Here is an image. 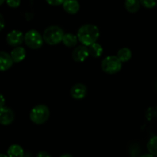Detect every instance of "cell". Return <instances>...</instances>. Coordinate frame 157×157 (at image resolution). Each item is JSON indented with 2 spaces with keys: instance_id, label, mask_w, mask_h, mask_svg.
<instances>
[{
  "instance_id": "6da1fadb",
  "label": "cell",
  "mask_w": 157,
  "mask_h": 157,
  "mask_svg": "<svg viewBox=\"0 0 157 157\" xmlns=\"http://www.w3.org/2000/svg\"><path fill=\"white\" fill-rule=\"evenodd\" d=\"M77 36L78 41L86 46H90V44L97 42L100 36V31L98 26L92 24H85L81 26L78 29Z\"/></svg>"
},
{
  "instance_id": "7a4b0ae2",
  "label": "cell",
  "mask_w": 157,
  "mask_h": 157,
  "mask_svg": "<svg viewBox=\"0 0 157 157\" xmlns=\"http://www.w3.org/2000/svg\"><path fill=\"white\" fill-rule=\"evenodd\" d=\"M64 32L61 27L52 25L46 28L43 32L44 41L50 45H55L62 41Z\"/></svg>"
},
{
  "instance_id": "3957f363",
  "label": "cell",
  "mask_w": 157,
  "mask_h": 157,
  "mask_svg": "<svg viewBox=\"0 0 157 157\" xmlns=\"http://www.w3.org/2000/svg\"><path fill=\"white\" fill-rule=\"evenodd\" d=\"M50 117L49 108L44 104H38L30 111L29 117L31 121L36 125H41L48 120Z\"/></svg>"
},
{
  "instance_id": "277c9868",
  "label": "cell",
  "mask_w": 157,
  "mask_h": 157,
  "mask_svg": "<svg viewBox=\"0 0 157 157\" xmlns=\"http://www.w3.org/2000/svg\"><path fill=\"white\" fill-rule=\"evenodd\" d=\"M101 69L108 75H114L119 72L122 68V62L117 55L107 56L101 61Z\"/></svg>"
},
{
  "instance_id": "5b68a950",
  "label": "cell",
  "mask_w": 157,
  "mask_h": 157,
  "mask_svg": "<svg viewBox=\"0 0 157 157\" xmlns=\"http://www.w3.org/2000/svg\"><path fill=\"white\" fill-rule=\"evenodd\" d=\"M24 42L29 48L37 50L42 47L44 38L39 32L35 29H32L25 34Z\"/></svg>"
},
{
  "instance_id": "8992f818",
  "label": "cell",
  "mask_w": 157,
  "mask_h": 157,
  "mask_svg": "<svg viewBox=\"0 0 157 157\" xmlns=\"http://www.w3.org/2000/svg\"><path fill=\"white\" fill-rule=\"evenodd\" d=\"M25 35L19 30H12L6 36V42L12 47L20 46L24 41Z\"/></svg>"
},
{
  "instance_id": "52a82bcc",
  "label": "cell",
  "mask_w": 157,
  "mask_h": 157,
  "mask_svg": "<svg viewBox=\"0 0 157 157\" xmlns=\"http://www.w3.org/2000/svg\"><path fill=\"white\" fill-rule=\"evenodd\" d=\"M89 55L90 54H89L88 47L84 44L77 46L72 52V58L76 62H83L88 58Z\"/></svg>"
},
{
  "instance_id": "ba28073f",
  "label": "cell",
  "mask_w": 157,
  "mask_h": 157,
  "mask_svg": "<svg viewBox=\"0 0 157 157\" xmlns=\"http://www.w3.org/2000/svg\"><path fill=\"white\" fill-rule=\"evenodd\" d=\"M15 120V113L13 110L8 107H2L0 108V124L8 126L12 124Z\"/></svg>"
},
{
  "instance_id": "9c48e42d",
  "label": "cell",
  "mask_w": 157,
  "mask_h": 157,
  "mask_svg": "<svg viewBox=\"0 0 157 157\" xmlns=\"http://www.w3.org/2000/svg\"><path fill=\"white\" fill-rule=\"evenodd\" d=\"M87 88L86 85L81 83H78V84H75L72 86L71 88L70 94L71 96L76 100H81L84 98L87 95Z\"/></svg>"
},
{
  "instance_id": "30bf717a",
  "label": "cell",
  "mask_w": 157,
  "mask_h": 157,
  "mask_svg": "<svg viewBox=\"0 0 157 157\" xmlns=\"http://www.w3.org/2000/svg\"><path fill=\"white\" fill-rule=\"evenodd\" d=\"M13 63L10 54L0 51V71H6L10 69Z\"/></svg>"
},
{
  "instance_id": "8fae6325",
  "label": "cell",
  "mask_w": 157,
  "mask_h": 157,
  "mask_svg": "<svg viewBox=\"0 0 157 157\" xmlns=\"http://www.w3.org/2000/svg\"><path fill=\"white\" fill-rule=\"evenodd\" d=\"M62 6L64 10L70 15H75L79 12L80 4L78 0H65Z\"/></svg>"
},
{
  "instance_id": "7c38bea8",
  "label": "cell",
  "mask_w": 157,
  "mask_h": 157,
  "mask_svg": "<svg viewBox=\"0 0 157 157\" xmlns=\"http://www.w3.org/2000/svg\"><path fill=\"white\" fill-rule=\"evenodd\" d=\"M10 55L14 63H19L25 58L26 51L23 47L18 46V47H15L14 49H12Z\"/></svg>"
},
{
  "instance_id": "4fadbf2b",
  "label": "cell",
  "mask_w": 157,
  "mask_h": 157,
  "mask_svg": "<svg viewBox=\"0 0 157 157\" xmlns=\"http://www.w3.org/2000/svg\"><path fill=\"white\" fill-rule=\"evenodd\" d=\"M7 155L9 157H24V150L20 145L12 144L8 149Z\"/></svg>"
},
{
  "instance_id": "5bb4252c",
  "label": "cell",
  "mask_w": 157,
  "mask_h": 157,
  "mask_svg": "<svg viewBox=\"0 0 157 157\" xmlns=\"http://www.w3.org/2000/svg\"><path fill=\"white\" fill-rule=\"evenodd\" d=\"M78 38L77 35L71 33L64 34L63 37L62 42L66 47L67 48H74L77 45L78 42Z\"/></svg>"
},
{
  "instance_id": "9a60e30c",
  "label": "cell",
  "mask_w": 157,
  "mask_h": 157,
  "mask_svg": "<svg viewBox=\"0 0 157 157\" xmlns=\"http://www.w3.org/2000/svg\"><path fill=\"white\" fill-rule=\"evenodd\" d=\"M140 0H125V9L130 13H136L140 8Z\"/></svg>"
},
{
  "instance_id": "2e32d148",
  "label": "cell",
  "mask_w": 157,
  "mask_h": 157,
  "mask_svg": "<svg viewBox=\"0 0 157 157\" xmlns=\"http://www.w3.org/2000/svg\"><path fill=\"white\" fill-rule=\"evenodd\" d=\"M117 57L119 58V60L122 63L127 62L131 59L132 52L128 48H122L117 52Z\"/></svg>"
},
{
  "instance_id": "e0dca14e",
  "label": "cell",
  "mask_w": 157,
  "mask_h": 157,
  "mask_svg": "<svg viewBox=\"0 0 157 157\" xmlns=\"http://www.w3.org/2000/svg\"><path fill=\"white\" fill-rule=\"evenodd\" d=\"M88 50L90 55H91L93 58H100L102 55L103 52H104V49H103V47L101 46V44L97 42L94 43V44L88 46Z\"/></svg>"
},
{
  "instance_id": "ac0fdd59",
  "label": "cell",
  "mask_w": 157,
  "mask_h": 157,
  "mask_svg": "<svg viewBox=\"0 0 157 157\" xmlns=\"http://www.w3.org/2000/svg\"><path fill=\"white\" fill-rule=\"evenodd\" d=\"M147 147L150 154L157 157V136L150 138L147 143Z\"/></svg>"
},
{
  "instance_id": "d6986e66",
  "label": "cell",
  "mask_w": 157,
  "mask_h": 157,
  "mask_svg": "<svg viewBox=\"0 0 157 157\" xmlns=\"http://www.w3.org/2000/svg\"><path fill=\"white\" fill-rule=\"evenodd\" d=\"M140 3L147 9H153L157 6V0H140Z\"/></svg>"
},
{
  "instance_id": "ffe728a7",
  "label": "cell",
  "mask_w": 157,
  "mask_h": 157,
  "mask_svg": "<svg viewBox=\"0 0 157 157\" xmlns=\"http://www.w3.org/2000/svg\"><path fill=\"white\" fill-rule=\"evenodd\" d=\"M6 2L11 8H18L21 4V0H6Z\"/></svg>"
},
{
  "instance_id": "44dd1931",
  "label": "cell",
  "mask_w": 157,
  "mask_h": 157,
  "mask_svg": "<svg viewBox=\"0 0 157 157\" xmlns=\"http://www.w3.org/2000/svg\"><path fill=\"white\" fill-rule=\"evenodd\" d=\"M64 1H65V0H46L48 4L53 6H61V5H63Z\"/></svg>"
},
{
  "instance_id": "7402d4cb",
  "label": "cell",
  "mask_w": 157,
  "mask_h": 157,
  "mask_svg": "<svg viewBox=\"0 0 157 157\" xmlns=\"http://www.w3.org/2000/svg\"><path fill=\"white\" fill-rule=\"evenodd\" d=\"M36 157H52L50 153H48L46 151H40L38 152Z\"/></svg>"
},
{
  "instance_id": "603a6c76",
  "label": "cell",
  "mask_w": 157,
  "mask_h": 157,
  "mask_svg": "<svg viewBox=\"0 0 157 157\" xmlns=\"http://www.w3.org/2000/svg\"><path fill=\"white\" fill-rule=\"evenodd\" d=\"M5 27V19L3 18L2 15L0 14V32L4 29Z\"/></svg>"
},
{
  "instance_id": "cb8c5ba5",
  "label": "cell",
  "mask_w": 157,
  "mask_h": 157,
  "mask_svg": "<svg viewBox=\"0 0 157 157\" xmlns=\"http://www.w3.org/2000/svg\"><path fill=\"white\" fill-rule=\"evenodd\" d=\"M5 104H6V99H5L4 96L2 94H0V108L4 107Z\"/></svg>"
},
{
  "instance_id": "d4e9b609",
  "label": "cell",
  "mask_w": 157,
  "mask_h": 157,
  "mask_svg": "<svg viewBox=\"0 0 157 157\" xmlns=\"http://www.w3.org/2000/svg\"><path fill=\"white\" fill-rule=\"evenodd\" d=\"M60 157H74L72 156L71 154H70V153H64V154L61 155Z\"/></svg>"
},
{
  "instance_id": "484cf974",
  "label": "cell",
  "mask_w": 157,
  "mask_h": 157,
  "mask_svg": "<svg viewBox=\"0 0 157 157\" xmlns=\"http://www.w3.org/2000/svg\"><path fill=\"white\" fill-rule=\"evenodd\" d=\"M139 157H156V156H153V155L150 154V153H148V154H144V155H142V156H140Z\"/></svg>"
},
{
  "instance_id": "4316f807",
  "label": "cell",
  "mask_w": 157,
  "mask_h": 157,
  "mask_svg": "<svg viewBox=\"0 0 157 157\" xmlns=\"http://www.w3.org/2000/svg\"><path fill=\"white\" fill-rule=\"evenodd\" d=\"M0 157H9L8 155H5V154H0Z\"/></svg>"
},
{
  "instance_id": "83f0119b",
  "label": "cell",
  "mask_w": 157,
  "mask_h": 157,
  "mask_svg": "<svg viewBox=\"0 0 157 157\" xmlns=\"http://www.w3.org/2000/svg\"><path fill=\"white\" fill-rule=\"evenodd\" d=\"M5 1H6V0H0V6H1V5H2L3 2H4Z\"/></svg>"
}]
</instances>
